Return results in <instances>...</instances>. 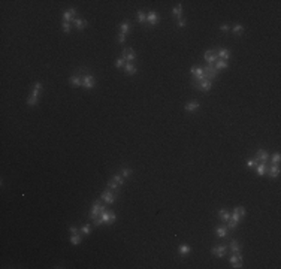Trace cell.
Masks as SVG:
<instances>
[{
  "mask_svg": "<svg viewBox=\"0 0 281 269\" xmlns=\"http://www.w3.org/2000/svg\"><path fill=\"white\" fill-rule=\"evenodd\" d=\"M103 211H106V206L102 203V199L99 197L97 200H94V203L91 205V209H90V214H88V217H90V220H94V218H97L99 215L102 214Z\"/></svg>",
  "mask_w": 281,
  "mask_h": 269,
  "instance_id": "6da1fadb",
  "label": "cell"
},
{
  "mask_svg": "<svg viewBox=\"0 0 281 269\" xmlns=\"http://www.w3.org/2000/svg\"><path fill=\"white\" fill-rule=\"evenodd\" d=\"M120 195V193H117V191H114V190H111V188H105L102 191V195H100V199H102V202H105V203H108V205H112L114 202H115L117 199V196Z\"/></svg>",
  "mask_w": 281,
  "mask_h": 269,
  "instance_id": "7a4b0ae2",
  "label": "cell"
},
{
  "mask_svg": "<svg viewBox=\"0 0 281 269\" xmlns=\"http://www.w3.org/2000/svg\"><path fill=\"white\" fill-rule=\"evenodd\" d=\"M99 217L102 218V221L105 223V224H114V223H115V220H117L115 212H112V211H109V209L103 211V212L99 215Z\"/></svg>",
  "mask_w": 281,
  "mask_h": 269,
  "instance_id": "3957f363",
  "label": "cell"
},
{
  "mask_svg": "<svg viewBox=\"0 0 281 269\" xmlns=\"http://www.w3.org/2000/svg\"><path fill=\"white\" fill-rule=\"evenodd\" d=\"M227 251H229V245H214L211 248V253L218 259H223L227 254Z\"/></svg>",
  "mask_w": 281,
  "mask_h": 269,
  "instance_id": "277c9868",
  "label": "cell"
},
{
  "mask_svg": "<svg viewBox=\"0 0 281 269\" xmlns=\"http://www.w3.org/2000/svg\"><path fill=\"white\" fill-rule=\"evenodd\" d=\"M121 58H124L126 63H132L136 60V53L133 51V48H124L121 51Z\"/></svg>",
  "mask_w": 281,
  "mask_h": 269,
  "instance_id": "5b68a950",
  "label": "cell"
},
{
  "mask_svg": "<svg viewBox=\"0 0 281 269\" xmlns=\"http://www.w3.org/2000/svg\"><path fill=\"white\" fill-rule=\"evenodd\" d=\"M94 85H96V79H94V76H93L91 74L84 75V78H83V87L87 88V90H90V88H94Z\"/></svg>",
  "mask_w": 281,
  "mask_h": 269,
  "instance_id": "8992f818",
  "label": "cell"
},
{
  "mask_svg": "<svg viewBox=\"0 0 281 269\" xmlns=\"http://www.w3.org/2000/svg\"><path fill=\"white\" fill-rule=\"evenodd\" d=\"M158 21H160V17H158V13L156 12V11H150V12L147 13V23H148V26L154 27Z\"/></svg>",
  "mask_w": 281,
  "mask_h": 269,
  "instance_id": "52a82bcc",
  "label": "cell"
},
{
  "mask_svg": "<svg viewBox=\"0 0 281 269\" xmlns=\"http://www.w3.org/2000/svg\"><path fill=\"white\" fill-rule=\"evenodd\" d=\"M215 235L217 238H227L229 236V227H227L226 224H218L217 227H215Z\"/></svg>",
  "mask_w": 281,
  "mask_h": 269,
  "instance_id": "ba28073f",
  "label": "cell"
},
{
  "mask_svg": "<svg viewBox=\"0 0 281 269\" xmlns=\"http://www.w3.org/2000/svg\"><path fill=\"white\" fill-rule=\"evenodd\" d=\"M266 175L269 178H277L280 175V165H269L268 166V170H266Z\"/></svg>",
  "mask_w": 281,
  "mask_h": 269,
  "instance_id": "9c48e42d",
  "label": "cell"
},
{
  "mask_svg": "<svg viewBox=\"0 0 281 269\" xmlns=\"http://www.w3.org/2000/svg\"><path fill=\"white\" fill-rule=\"evenodd\" d=\"M229 250H230V254H238V253H241V250H242V245H241L239 241L232 239V241L229 242Z\"/></svg>",
  "mask_w": 281,
  "mask_h": 269,
  "instance_id": "30bf717a",
  "label": "cell"
},
{
  "mask_svg": "<svg viewBox=\"0 0 281 269\" xmlns=\"http://www.w3.org/2000/svg\"><path fill=\"white\" fill-rule=\"evenodd\" d=\"M269 153L266 150H257V153L254 154V159L257 161H269Z\"/></svg>",
  "mask_w": 281,
  "mask_h": 269,
  "instance_id": "8fae6325",
  "label": "cell"
},
{
  "mask_svg": "<svg viewBox=\"0 0 281 269\" xmlns=\"http://www.w3.org/2000/svg\"><path fill=\"white\" fill-rule=\"evenodd\" d=\"M268 166H269V163L268 161H259L257 163V166H256V174L262 176V175H266V170H268Z\"/></svg>",
  "mask_w": 281,
  "mask_h": 269,
  "instance_id": "7c38bea8",
  "label": "cell"
},
{
  "mask_svg": "<svg viewBox=\"0 0 281 269\" xmlns=\"http://www.w3.org/2000/svg\"><path fill=\"white\" fill-rule=\"evenodd\" d=\"M75 15H76V9L75 8H70V9L63 12V21H64V23H70V21L75 18Z\"/></svg>",
  "mask_w": 281,
  "mask_h": 269,
  "instance_id": "4fadbf2b",
  "label": "cell"
},
{
  "mask_svg": "<svg viewBox=\"0 0 281 269\" xmlns=\"http://www.w3.org/2000/svg\"><path fill=\"white\" fill-rule=\"evenodd\" d=\"M198 90H200V91H209L211 88H213V81L211 79H205V81H202V82H199V85L198 87Z\"/></svg>",
  "mask_w": 281,
  "mask_h": 269,
  "instance_id": "5bb4252c",
  "label": "cell"
},
{
  "mask_svg": "<svg viewBox=\"0 0 281 269\" xmlns=\"http://www.w3.org/2000/svg\"><path fill=\"white\" fill-rule=\"evenodd\" d=\"M42 88H43V84H42V82H34L30 96H32V97H36V99H39V94H41Z\"/></svg>",
  "mask_w": 281,
  "mask_h": 269,
  "instance_id": "9a60e30c",
  "label": "cell"
},
{
  "mask_svg": "<svg viewBox=\"0 0 281 269\" xmlns=\"http://www.w3.org/2000/svg\"><path fill=\"white\" fill-rule=\"evenodd\" d=\"M205 60L208 61V63L214 64L215 61L218 60V55H217V53H214V49H208L205 53Z\"/></svg>",
  "mask_w": 281,
  "mask_h": 269,
  "instance_id": "2e32d148",
  "label": "cell"
},
{
  "mask_svg": "<svg viewBox=\"0 0 281 269\" xmlns=\"http://www.w3.org/2000/svg\"><path fill=\"white\" fill-rule=\"evenodd\" d=\"M217 55H218L220 60L227 61L230 58V51H229L227 48H218V49H217Z\"/></svg>",
  "mask_w": 281,
  "mask_h": 269,
  "instance_id": "e0dca14e",
  "label": "cell"
},
{
  "mask_svg": "<svg viewBox=\"0 0 281 269\" xmlns=\"http://www.w3.org/2000/svg\"><path fill=\"white\" fill-rule=\"evenodd\" d=\"M72 23H73V26H75V28L76 30H84L85 27H87V21L85 20H83V18H73L72 20Z\"/></svg>",
  "mask_w": 281,
  "mask_h": 269,
  "instance_id": "ac0fdd59",
  "label": "cell"
},
{
  "mask_svg": "<svg viewBox=\"0 0 281 269\" xmlns=\"http://www.w3.org/2000/svg\"><path fill=\"white\" fill-rule=\"evenodd\" d=\"M69 82L73 85V87H81L83 85V78L79 76V75H72L70 78H69Z\"/></svg>",
  "mask_w": 281,
  "mask_h": 269,
  "instance_id": "d6986e66",
  "label": "cell"
},
{
  "mask_svg": "<svg viewBox=\"0 0 281 269\" xmlns=\"http://www.w3.org/2000/svg\"><path fill=\"white\" fill-rule=\"evenodd\" d=\"M199 108H200V103H199V102H188L184 106V109L187 112H194V111H198Z\"/></svg>",
  "mask_w": 281,
  "mask_h": 269,
  "instance_id": "ffe728a7",
  "label": "cell"
},
{
  "mask_svg": "<svg viewBox=\"0 0 281 269\" xmlns=\"http://www.w3.org/2000/svg\"><path fill=\"white\" fill-rule=\"evenodd\" d=\"M203 70H205L206 74H209V75H213L214 76V79L217 78V75H218V70L214 67V64H211V63H208L205 67H203Z\"/></svg>",
  "mask_w": 281,
  "mask_h": 269,
  "instance_id": "44dd1931",
  "label": "cell"
},
{
  "mask_svg": "<svg viewBox=\"0 0 281 269\" xmlns=\"http://www.w3.org/2000/svg\"><path fill=\"white\" fill-rule=\"evenodd\" d=\"M124 72L127 75H135L138 72V67L133 64V63H126V66H124Z\"/></svg>",
  "mask_w": 281,
  "mask_h": 269,
  "instance_id": "7402d4cb",
  "label": "cell"
},
{
  "mask_svg": "<svg viewBox=\"0 0 281 269\" xmlns=\"http://www.w3.org/2000/svg\"><path fill=\"white\" fill-rule=\"evenodd\" d=\"M218 217H220V221L221 223H227L230 220V214L227 212L226 209H220L218 211Z\"/></svg>",
  "mask_w": 281,
  "mask_h": 269,
  "instance_id": "603a6c76",
  "label": "cell"
},
{
  "mask_svg": "<svg viewBox=\"0 0 281 269\" xmlns=\"http://www.w3.org/2000/svg\"><path fill=\"white\" fill-rule=\"evenodd\" d=\"M130 30H132V28H130V23H129V21H124V23H121V26H120V28H118V33L127 34Z\"/></svg>",
  "mask_w": 281,
  "mask_h": 269,
  "instance_id": "cb8c5ba5",
  "label": "cell"
},
{
  "mask_svg": "<svg viewBox=\"0 0 281 269\" xmlns=\"http://www.w3.org/2000/svg\"><path fill=\"white\" fill-rule=\"evenodd\" d=\"M190 74L193 75V78H199V76H202V75L205 74V72H203V67H192V69H190Z\"/></svg>",
  "mask_w": 281,
  "mask_h": 269,
  "instance_id": "d4e9b609",
  "label": "cell"
},
{
  "mask_svg": "<svg viewBox=\"0 0 281 269\" xmlns=\"http://www.w3.org/2000/svg\"><path fill=\"white\" fill-rule=\"evenodd\" d=\"M83 242V233H76V235H72L70 236V244L72 245H78Z\"/></svg>",
  "mask_w": 281,
  "mask_h": 269,
  "instance_id": "484cf974",
  "label": "cell"
},
{
  "mask_svg": "<svg viewBox=\"0 0 281 269\" xmlns=\"http://www.w3.org/2000/svg\"><path fill=\"white\" fill-rule=\"evenodd\" d=\"M190 251H192V247H190V245H185V244L179 245V248H178L179 256H187L188 253H190Z\"/></svg>",
  "mask_w": 281,
  "mask_h": 269,
  "instance_id": "4316f807",
  "label": "cell"
},
{
  "mask_svg": "<svg viewBox=\"0 0 281 269\" xmlns=\"http://www.w3.org/2000/svg\"><path fill=\"white\" fill-rule=\"evenodd\" d=\"M106 187L111 188V190H114V191H117V193H120V187H121V185H118L114 180H111V181L106 182Z\"/></svg>",
  "mask_w": 281,
  "mask_h": 269,
  "instance_id": "83f0119b",
  "label": "cell"
},
{
  "mask_svg": "<svg viewBox=\"0 0 281 269\" xmlns=\"http://www.w3.org/2000/svg\"><path fill=\"white\" fill-rule=\"evenodd\" d=\"M227 66H229V63H227V61H224V60H220V58L215 61V63H214V67H215L217 70H220V69H226Z\"/></svg>",
  "mask_w": 281,
  "mask_h": 269,
  "instance_id": "f1b7e54d",
  "label": "cell"
},
{
  "mask_svg": "<svg viewBox=\"0 0 281 269\" xmlns=\"http://www.w3.org/2000/svg\"><path fill=\"white\" fill-rule=\"evenodd\" d=\"M132 174H133V170H132L130 168H121L120 169V175H121L123 178H129V176H132Z\"/></svg>",
  "mask_w": 281,
  "mask_h": 269,
  "instance_id": "f546056e",
  "label": "cell"
},
{
  "mask_svg": "<svg viewBox=\"0 0 281 269\" xmlns=\"http://www.w3.org/2000/svg\"><path fill=\"white\" fill-rule=\"evenodd\" d=\"M230 28L233 30V33H235V34H242V33H244V27H242V24H233Z\"/></svg>",
  "mask_w": 281,
  "mask_h": 269,
  "instance_id": "4dcf8cb0",
  "label": "cell"
},
{
  "mask_svg": "<svg viewBox=\"0 0 281 269\" xmlns=\"http://www.w3.org/2000/svg\"><path fill=\"white\" fill-rule=\"evenodd\" d=\"M257 163H259V161L256 160L254 157H251V159H248V160H247V163H245V165H247L248 169H254L256 166H257Z\"/></svg>",
  "mask_w": 281,
  "mask_h": 269,
  "instance_id": "1f68e13d",
  "label": "cell"
},
{
  "mask_svg": "<svg viewBox=\"0 0 281 269\" xmlns=\"http://www.w3.org/2000/svg\"><path fill=\"white\" fill-rule=\"evenodd\" d=\"M112 180H114L118 185H123V184H124V178L120 174H114V175H112Z\"/></svg>",
  "mask_w": 281,
  "mask_h": 269,
  "instance_id": "d6a6232c",
  "label": "cell"
},
{
  "mask_svg": "<svg viewBox=\"0 0 281 269\" xmlns=\"http://www.w3.org/2000/svg\"><path fill=\"white\" fill-rule=\"evenodd\" d=\"M172 12H173V15H175L177 18H181V15H183V6H181V5H177V6L173 8Z\"/></svg>",
  "mask_w": 281,
  "mask_h": 269,
  "instance_id": "836d02e7",
  "label": "cell"
},
{
  "mask_svg": "<svg viewBox=\"0 0 281 269\" xmlns=\"http://www.w3.org/2000/svg\"><path fill=\"white\" fill-rule=\"evenodd\" d=\"M138 17V21H139V23H142V24H144V23H147V13L145 12H142V11H138V13H136Z\"/></svg>",
  "mask_w": 281,
  "mask_h": 269,
  "instance_id": "e575fe53",
  "label": "cell"
},
{
  "mask_svg": "<svg viewBox=\"0 0 281 269\" xmlns=\"http://www.w3.org/2000/svg\"><path fill=\"white\" fill-rule=\"evenodd\" d=\"M269 160H271V163H272V165H280V160H281L280 153H275L272 157H269Z\"/></svg>",
  "mask_w": 281,
  "mask_h": 269,
  "instance_id": "d590c367",
  "label": "cell"
},
{
  "mask_svg": "<svg viewBox=\"0 0 281 269\" xmlns=\"http://www.w3.org/2000/svg\"><path fill=\"white\" fill-rule=\"evenodd\" d=\"M233 211H235L236 214L239 215L241 218H242V217H245V214H247V211H245V208H244V206H236V208L233 209Z\"/></svg>",
  "mask_w": 281,
  "mask_h": 269,
  "instance_id": "8d00e7d4",
  "label": "cell"
},
{
  "mask_svg": "<svg viewBox=\"0 0 281 269\" xmlns=\"http://www.w3.org/2000/svg\"><path fill=\"white\" fill-rule=\"evenodd\" d=\"M90 232H91V226L90 224H84L81 227V233L83 235H90Z\"/></svg>",
  "mask_w": 281,
  "mask_h": 269,
  "instance_id": "74e56055",
  "label": "cell"
},
{
  "mask_svg": "<svg viewBox=\"0 0 281 269\" xmlns=\"http://www.w3.org/2000/svg\"><path fill=\"white\" fill-rule=\"evenodd\" d=\"M63 32H64V33H70V30H72V26H70V23H64V21H63Z\"/></svg>",
  "mask_w": 281,
  "mask_h": 269,
  "instance_id": "f35d334b",
  "label": "cell"
},
{
  "mask_svg": "<svg viewBox=\"0 0 281 269\" xmlns=\"http://www.w3.org/2000/svg\"><path fill=\"white\" fill-rule=\"evenodd\" d=\"M38 100H39V99H36V97H32V96H28L27 105H28V106H34V105L38 103Z\"/></svg>",
  "mask_w": 281,
  "mask_h": 269,
  "instance_id": "ab89813d",
  "label": "cell"
},
{
  "mask_svg": "<svg viewBox=\"0 0 281 269\" xmlns=\"http://www.w3.org/2000/svg\"><path fill=\"white\" fill-rule=\"evenodd\" d=\"M115 66L117 67H124L126 66V60H124V58H118V60H115Z\"/></svg>",
  "mask_w": 281,
  "mask_h": 269,
  "instance_id": "60d3db41",
  "label": "cell"
},
{
  "mask_svg": "<svg viewBox=\"0 0 281 269\" xmlns=\"http://www.w3.org/2000/svg\"><path fill=\"white\" fill-rule=\"evenodd\" d=\"M238 224H239V223L233 221L232 218H230V220H229V221H227V224H226V226H227V227H229V229H235V227H236V226H238Z\"/></svg>",
  "mask_w": 281,
  "mask_h": 269,
  "instance_id": "b9f144b4",
  "label": "cell"
},
{
  "mask_svg": "<svg viewBox=\"0 0 281 269\" xmlns=\"http://www.w3.org/2000/svg\"><path fill=\"white\" fill-rule=\"evenodd\" d=\"M117 40H118V43H124V40H126V34L118 33V34H117Z\"/></svg>",
  "mask_w": 281,
  "mask_h": 269,
  "instance_id": "7bdbcfd3",
  "label": "cell"
},
{
  "mask_svg": "<svg viewBox=\"0 0 281 269\" xmlns=\"http://www.w3.org/2000/svg\"><path fill=\"white\" fill-rule=\"evenodd\" d=\"M69 232H70V235H76V233H81V232H79V229L75 227V226H70V227H69Z\"/></svg>",
  "mask_w": 281,
  "mask_h": 269,
  "instance_id": "ee69618b",
  "label": "cell"
},
{
  "mask_svg": "<svg viewBox=\"0 0 281 269\" xmlns=\"http://www.w3.org/2000/svg\"><path fill=\"white\" fill-rule=\"evenodd\" d=\"M230 218H232L233 221H236V223H239L241 221V217L238 214H236V212H235V211H233V214L230 215Z\"/></svg>",
  "mask_w": 281,
  "mask_h": 269,
  "instance_id": "f6af8a7d",
  "label": "cell"
},
{
  "mask_svg": "<svg viewBox=\"0 0 281 269\" xmlns=\"http://www.w3.org/2000/svg\"><path fill=\"white\" fill-rule=\"evenodd\" d=\"M102 223L103 221H102V218H100V217H97V218H94V220H93V224H94L96 227H97V226H100Z\"/></svg>",
  "mask_w": 281,
  "mask_h": 269,
  "instance_id": "bcb514c9",
  "label": "cell"
},
{
  "mask_svg": "<svg viewBox=\"0 0 281 269\" xmlns=\"http://www.w3.org/2000/svg\"><path fill=\"white\" fill-rule=\"evenodd\" d=\"M229 260H230V263H232V265H235V263L238 262V254H232Z\"/></svg>",
  "mask_w": 281,
  "mask_h": 269,
  "instance_id": "7dc6e473",
  "label": "cell"
},
{
  "mask_svg": "<svg viewBox=\"0 0 281 269\" xmlns=\"http://www.w3.org/2000/svg\"><path fill=\"white\" fill-rule=\"evenodd\" d=\"M220 30H221V32H229L230 27L227 26V24H221V26H220Z\"/></svg>",
  "mask_w": 281,
  "mask_h": 269,
  "instance_id": "c3c4849f",
  "label": "cell"
},
{
  "mask_svg": "<svg viewBox=\"0 0 281 269\" xmlns=\"http://www.w3.org/2000/svg\"><path fill=\"white\" fill-rule=\"evenodd\" d=\"M185 24H187V21H185L184 18H179L178 20V27H184Z\"/></svg>",
  "mask_w": 281,
  "mask_h": 269,
  "instance_id": "681fc988",
  "label": "cell"
}]
</instances>
